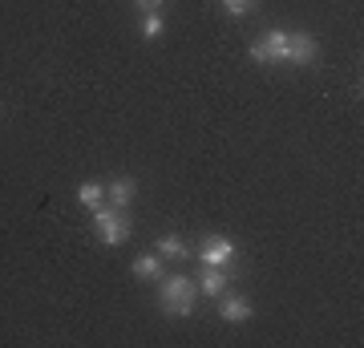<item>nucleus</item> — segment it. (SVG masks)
I'll return each mask as SVG.
<instances>
[{"label": "nucleus", "instance_id": "f257e3e1", "mask_svg": "<svg viewBox=\"0 0 364 348\" xmlns=\"http://www.w3.org/2000/svg\"><path fill=\"white\" fill-rule=\"evenodd\" d=\"M195 300H198L195 280H186V275H162V280H158V308L166 312V316L186 320V316L195 312Z\"/></svg>", "mask_w": 364, "mask_h": 348}, {"label": "nucleus", "instance_id": "0eeeda50", "mask_svg": "<svg viewBox=\"0 0 364 348\" xmlns=\"http://www.w3.org/2000/svg\"><path fill=\"white\" fill-rule=\"evenodd\" d=\"M227 284H231V271L227 268H203L198 271V296L219 300L223 292H227Z\"/></svg>", "mask_w": 364, "mask_h": 348}, {"label": "nucleus", "instance_id": "ddd939ff", "mask_svg": "<svg viewBox=\"0 0 364 348\" xmlns=\"http://www.w3.org/2000/svg\"><path fill=\"white\" fill-rule=\"evenodd\" d=\"M223 9H227V16H243L251 9V0H223Z\"/></svg>", "mask_w": 364, "mask_h": 348}, {"label": "nucleus", "instance_id": "4468645a", "mask_svg": "<svg viewBox=\"0 0 364 348\" xmlns=\"http://www.w3.org/2000/svg\"><path fill=\"white\" fill-rule=\"evenodd\" d=\"M134 4H138L142 13H162V4H166V0H134Z\"/></svg>", "mask_w": 364, "mask_h": 348}, {"label": "nucleus", "instance_id": "1a4fd4ad", "mask_svg": "<svg viewBox=\"0 0 364 348\" xmlns=\"http://www.w3.org/2000/svg\"><path fill=\"white\" fill-rule=\"evenodd\" d=\"M162 263H166V259L158 255V251H146V255H138L130 263V271L138 280H146V284H158V280H162Z\"/></svg>", "mask_w": 364, "mask_h": 348}, {"label": "nucleus", "instance_id": "9d476101", "mask_svg": "<svg viewBox=\"0 0 364 348\" xmlns=\"http://www.w3.org/2000/svg\"><path fill=\"white\" fill-rule=\"evenodd\" d=\"M162 259H170V263H182V259H191V247H186V239H178V235H162L154 247Z\"/></svg>", "mask_w": 364, "mask_h": 348}, {"label": "nucleus", "instance_id": "f8f14e48", "mask_svg": "<svg viewBox=\"0 0 364 348\" xmlns=\"http://www.w3.org/2000/svg\"><path fill=\"white\" fill-rule=\"evenodd\" d=\"M162 33H166V21H162V13H146V16H142V37H146V41H158Z\"/></svg>", "mask_w": 364, "mask_h": 348}, {"label": "nucleus", "instance_id": "f03ea898", "mask_svg": "<svg viewBox=\"0 0 364 348\" xmlns=\"http://www.w3.org/2000/svg\"><path fill=\"white\" fill-rule=\"evenodd\" d=\"M93 235H97L105 247H122L134 235V223H130V215H126V211H117V206L102 203L97 211H93Z\"/></svg>", "mask_w": 364, "mask_h": 348}, {"label": "nucleus", "instance_id": "7ed1b4c3", "mask_svg": "<svg viewBox=\"0 0 364 348\" xmlns=\"http://www.w3.org/2000/svg\"><path fill=\"white\" fill-rule=\"evenodd\" d=\"M247 53L259 65H287V28H267L259 41H251Z\"/></svg>", "mask_w": 364, "mask_h": 348}, {"label": "nucleus", "instance_id": "39448f33", "mask_svg": "<svg viewBox=\"0 0 364 348\" xmlns=\"http://www.w3.org/2000/svg\"><path fill=\"white\" fill-rule=\"evenodd\" d=\"M316 53H320V45H316L312 33H304V28L287 33V65H312Z\"/></svg>", "mask_w": 364, "mask_h": 348}, {"label": "nucleus", "instance_id": "6e6552de", "mask_svg": "<svg viewBox=\"0 0 364 348\" xmlns=\"http://www.w3.org/2000/svg\"><path fill=\"white\" fill-rule=\"evenodd\" d=\"M134 194H138V182L134 179H114L109 186H105V203L117 206V211H130Z\"/></svg>", "mask_w": 364, "mask_h": 348}, {"label": "nucleus", "instance_id": "20e7f679", "mask_svg": "<svg viewBox=\"0 0 364 348\" xmlns=\"http://www.w3.org/2000/svg\"><path fill=\"white\" fill-rule=\"evenodd\" d=\"M235 255H239V247H235V239H227V235H207L203 247H198V263H203V268H227L231 271Z\"/></svg>", "mask_w": 364, "mask_h": 348}, {"label": "nucleus", "instance_id": "423d86ee", "mask_svg": "<svg viewBox=\"0 0 364 348\" xmlns=\"http://www.w3.org/2000/svg\"><path fill=\"white\" fill-rule=\"evenodd\" d=\"M215 304H219V316H223L227 324H247L251 312H255V308H251V300L239 296V292H223Z\"/></svg>", "mask_w": 364, "mask_h": 348}, {"label": "nucleus", "instance_id": "9b49d317", "mask_svg": "<svg viewBox=\"0 0 364 348\" xmlns=\"http://www.w3.org/2000/svg\"><path fill=\"white\" fill-rule=\"evenodd\" d=\"M77 203L85 206V211H97V206L105 203V186L102 182H81L77 186Z\"/></svg>", "mask_w": 364, "mask_h": 348}]
</instances>
